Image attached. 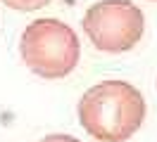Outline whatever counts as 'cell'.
<instances>
[{"mask_svg": "<svg viewBox=\"0 0 157 142\" xmlns=\"http://www.w3.org/2000/svg\"><path fill=\"white\" fill-rule=\"evenodd\" d=\"M78 123L100 142H124L145 121V97L126 81H102L83 93L76 107Z\"/></svg>", "mask_w": 157, "mask_h": 142, "instance_id": "cell-1", "label": "cell"}, {"mask_svg": "<svg viewBox=\"0 0 157 142\" xmlns=\"http://www.w3.org/2000/svg\"><path fill=\"white\" fill-rule=\"evenodd\" d=\"M19 55L31 71L45 81L64 78L78 64L81 45L74 28L59 19H36L21 31Z\"/></svg>", "mask_w": 157, "mask_h": 142, "instance_id": "cell-2", "label": "cell"}, {"mask_svg": "<svg viewBox=\"0 0 157 142\" xmlns=\"http://www.w3.org/2000/svg\"><path fill=\"white\" fill-rule=\"evenodd\" d=\"M83 31L98 50L117 55L140 43L145 17L131 0H100L83 14Z\"/></svg>", "mask_w": 157, "mask_h": 142, "instance_id": "cell-3", "label": "cell"}, {"mask_svg": "<svg viewBox=\"0 0 157 142\" xmlns=\"http://www.w3.org/2000/svg\"><path fill=\"white\" fill-rule=\"evenodd\" d=\"M2 2L12 9H19V12H33V9L50 5V0H2Z\"/></svg>", "mask_w": 157, "mask_h": 142, "instance_id": "cell-4", "label": "cell"}, {"mask_svg": "<svg viewBox=\"0 0 157 142\" xmlns=\"http://www.w3.org/2000/svg\"><path fill=\"white\" fill-rule=\"evenodd\" d=\"M40 142H81V140L71 137V135H48V137H43Z\"/></svg>", "mask_w": 157, "mask_h": 142, "instance_id": "cell-5", "label": "cell"}]
</instances>
